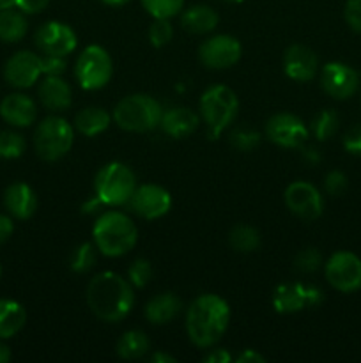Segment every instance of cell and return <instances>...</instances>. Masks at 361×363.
I'll use <instances>...</instances> for the list:
<instances>
[{
	"instance_id": "obj_1",
	"label": "cell",
	"mask_w": 361,
	"mask_h": 363,
	"mask_svg": "<svg viewBox=\"0 0 361 363\" xmlns=\"http://www.w3.org/2000/svg\"><path fill=\"white\" fill-rule=\"evenodd\" d=\"M87 303L98 319L119 323L133 308V286L130 280L113 272L98 273L87 286Z\"/></svg>"
},
{
	"instance_id": "obj_2",
	"label": "cell",
	"mask_w": 361,
	"mask_h": 363,
	"mask_svg": "<svg viewBox=\"0 0 361 363\" xmlns=\"http://www.w3.org/2000/svg\"><path fill=\"white\" fill-rule=\"evenodd\" d=\"M229 323V303L218 294H202L186 312L188 337L198 347L214 346L227 332Z\"/></svg>"
},
{
	"instance_id": "obj_3",
	"label": "cell",
	"mask_w": 361,
	"mask_h": 363,
	"mask_svg": "<svg viewBox=\"0 0 361 363\" xmlns=\"http://www.w3.org/2000/svg\"><path fill=\"white\" fill-rule=\"evenodd\" d=\"M94 245L106 257H120L137 245L138 230L130 216L120 211H108L96 220L92 227Z\"/></svg>"
},
{
	"instance_id": "obj_4",
	"label": "cell",
	"mask_w": 361,
	"mask_h": 363,
	"mask_svg": "<svg viewBox=\"0 0 361 363\" xmlns=\"http://www.w3.org/2000/svg\"><path fill=\"white\" fill-rule=\"evenodd\" d=\"M163 106L147 94H131L120 99L113 108V121L126 131L144 133L159 126Z\"/></svg>"
},
{
	"instance_id": "obj_5",
	"label": "cell",
	"mask_w": 361,
	"mask_h": 363,
	"mask_svg": "<svg viewBox=\"0 0 361 363\" xmlns=\"http://www.w3.org/2000/svg\"><path fill=\"white\" fill-rule=\"evenodd\" d=\"M239 112V99L227 85H212L200 98V116L207 124L209 138L216 140Z\"/></svg>"
},
{
	"instance_id": "obj_6",
	"label": "cell",
	"mask_w": 361,
	"mask_h": 363,
	"mask_svg": "<svg viewBox=\"0 0 361 363\" xmlns=\"http://www.w3.org/2000/svg\"><path fill=\"white\" fill-rule=\"evenodd\" d=\"M96 199L105 206H124L137 190L133 170L120 162L106 163L94 179Z\"/></svg>"
},
{
	"instance_id": "obj_7",
	"label": "cell",
	"mask_w": 361,
	"mask_h": 363,
	"mask_svg": "<svg viewBox=\"0 0 361 363\" xmlns=\"http://www.w3.org/2000/svg\"><path fill=\"white\" fill-rule=\"evenodd\" d=\"M74 130L62 117H46L35 128L34 145L35 152L45 162H57L73 147Z\"/></svg>"
},
{
	"instance_id": "obj_8",
	"label": "cell",
	"mask_w": 361,
	"mask_h": 363,
	"mask_svg": "<svg viewBox=\"0 0 361 363\" xmlns=\"http://www.w3.org/2000/svg\"><path fill=\"white\" fill-rule=\"evenodd\" d=\"M113 73L112 57L103 46L91 45L80 53L74 67V74L85 91H98L105 87Z\"/></svg>"
},
{
	"instance_id": "obj_9",
	"label": "cell",
	"mask_w": 361,
	"mask_h": 363,
	"mask_svg": "<svg viewBox=\"0 0 361 363\" xmlns=\"http://www.w3.org/2000/svg\"><path fill=\"white\" fill-rule=\"evenodd\" d=\"M324 301L319 287L303 282L280 284L273 293V307L278 314H294L304 308H314Z\"/></svg>"
},
{
	"instance_id": "obj_10",
	"label": "cell",
	"mask_w": 361,
	"mask_h": 363,
	"mask_svg": "<svg viewBox=\"0 0 361 363\" xmlns=\"http://www.w3.org/2000/svg\"><path fill=\"white\" fill-rule=\"evenodd\" d=\"M326 280L340 293H354L361 289V259L353 252H336L324 266Z\"/></svg>"
},
{
	"instance_id": "obj_11",
	"label": "cell",
	"mask_w": 361,
	"mask_h": 363,
	"mask_svg": "<svg viewBox=\"0 0 361 363\" xmlns=\"http://www.w3.org/2000/svg\"><path fill=\"white\" fill-rule=\"evenodd\" d=\"M285 204L292 215L304 222H314L324 211V199L314 184L294 181L285 190Z\"/></svg>"
},
{
	"instance_id": "obj_12",
	"label": "cell",
	"mask_w": 361,
	"mask_h": 363,
	"mask_svg": "<svg viewBox=\"0 0 361 363\" xmlns=\"http://www.w3.org/2000/svg\"><path fill=\"white\" fill-rule=\"evenodd\" d=\"M127 206L140 218L158 220L170 211L172 197H170L168 190L158 186V184H142L133 191Z\"/></svg>"
},
{
	"instance_id": "obj_13",
	"label": "cell",
	"mask_w": 361,
	"mask_h": 363,
	"mask_svg": "<svg viewBox=\"0 0 361 363\" xmlns=\"http://www.w3.org/2000/svg\"><path fill=\"white\" fill-rule=\"evenodd\" d=\"M265 137L285 149H299L308 140V128L292 113H276L265 124Z\"/></svg>"
},
{
	"instance_id": "obj_14",
	"label": "cell",
	"mask_w": 361,
	"mask_h": 363,
	"mask_svg": "<svg viewBox=\"0 0 361 363\" xmlns=\"http://www.w3.org/2000/svg\"><path fill=\"white\" fill-rule=\"evenodd\" d=\"M198 57L211 69H227L241 59V43L232 35H212L202 43Z\"/></svg>"
},
{
	"instance_id": "obj_15",
	"label": "cell",
	"mask_w": 361,
	"mask_h": 363,
	"mask_svg": "<svg viewBox=\"0 0 361 363\" xmlns=\"http://www.w3.org/2000/svg\"><path fill=\"white\" fill-rule=\"evenodd\" d=\"M321 85L326 94L335 99H349L360 87V74L343 62H328L322 67Z\"/></svg>"
},
{
	"instance_id": "obj_16",
	"label": "cell",
	"mask_w": 361,
	"mask_h": 363,
	"mask_svg": "<svg viewBox=\"0 0 361 363\" xmlns=\"http://www.w3.org/2000/svg\"><path fill=\"white\" fill-rule=\"evenodd\" d=\"M76 34L60 21H48L35 32V46L46 55L66 57L76 48Z\"/></svg>"
},
{
	"instance_id": "obj_17",
	"label": "cell",
	"mask_w": 361,
	"mask_h": 363,
	"mask_svg": "<svg viewBox=\"0 0 361 363\" xmlns=\"http://www.w3.org/2000/svg\"><path fill=\"white\" fill-rule=\"evenodd\" d=\"M41 74V57L27 50L14 53L4 66V78L16 89L32 87Z\"/></svg>"
},
{
	"instance_id": "obj_18",
	"label": "cell",
	"mask_w": 361,
	"mask_h": 363,
	"mask_svg": "<svg viewBox=\"0 0 361 363\" xmlns=\"http://www.w3.org/2000/svg\"><path fill=\"white\" fill-rule=\"evenodd\" d=\"M283 69L285 74L294 82H310L317 74L319 60L317 55L304 45H292L287 48L283 55Z\"/></svg>"
},
{
	"instance_id": "obj_19",
	"label": "cell",
	"mask_w": 361,
	"mask_h": 363,
	"mask_svg": "<svg viewBox=\"0 0 361 363\" xmlns=\"http://www.w3.org/2000/svg\"><path fill=\"white\" fill-rule=\"evenodd\" d=\"M0 117L11 126L27 128L38 117V108H35V103L32 101V98H28L27 94L14 92V94L6 96L0 101Z\"/></svg>"
},
{
	"instance_id": "obj_20",
	"label": "cell",
	"mask_w": 361,
	"mask_h": 363,
	"mask_svg": "<svg viewBox=\"0 0 361 363\" xmlns=\"http://www.w3.org/2000/svg\"><path fill=\"white\" fill-rule=\"evenodd\" d=\"M4 206L13 218L28 220L38 209V197L28 184L13 183L4 194Z\"/></svg>"
},
{
	"instance_id": "obj_21",
	"label": "cell",
	"mask_w": 361,
	"mask_h": 363,
	"mask_svg": "<svg viewBox=\"0 0 361 363\" xmlns=\"http://www.w3.org/2000/svg\"><path fill=\"white\" fill-rule=\"evenodd\" d=\"M198 123H200V119L191 108H188V106H173V108L163 112L159 126L168 137L186 138L197 130Z\"/></svg>"
},
{
	"instance_id": "obj_22",
	"label": "cell",
	"mask_w": 361,
	"mask_h": 363,
	"mask_svg": "<svg viewBox=\"0 0 361 363\" xmlns=\"http://www.w3.org/2000/svg\"><path fill=\"white\" fill-rule=\"evenodd\" d=\"M38 94L42 105L53 112H62V110L69 108L71 101H73L69 84L60 77H46L39 84Z\"/></svg>"
},
{
	"instance_id": "obj_23",
	"label": "cell",
	"mask_w": 361,
	"mask_h": 363,
	"mask_svg": "<svg viewBox=\"0 0 361 363\" xmlns=\"http://www.w3.org/2000/svg\"><path fill=\"white\" fill-rule=\"evenodd\" d=\"M183 301L172 293H163L152 298L145 307V318L152 325H166L179 315Z\"/></svg>"
},
{
	"instance_id": "obj_24",
	"label": "cell",
	"mask_w": 361,
	"mask_h": 363,
	"mask_svg": "<svg viewBox=\"0 0 361 363\" xmlns=\"http://www.w3.org/2000/svg\"><path fill=\"white\" fill-rule=\"evenodd\" d=\"M218 13L212 7L198 4V6H191L190 9L184 11L183 16H180V25L190 34L200 35L214 30L216 25H218Z\"/></svg>"
},
{
	"instance_id": "obj_25",
	"label": "cell",
	"mask_w": 361,
	"mask_h": 363,
	"mask_svg": "<svg viewBox=\"0 0 361 363\" xmlns=\"http://www.w3.org/2000/svg\"><path fill=\"white\" fill-rule=\"evenodd\" d=\"M27 323V312L18 301L2 298L0 300V339H11L21 332Z\"/></svg>"
},
{
	"instance_id": "obj_26",
	"label": "cell",
	"mask_w": 361,
	"mask_h": 363,
	"mask_svg": "<svg viewBox=\"0 0 361 363\" xmlns=\"http://www.w3.org/2000/svg\"><path fill=\"white\" fill-rule=\"evenodd\" d=\"M27 34L25 13L16 7H0V41L18 43Z\"/></svg>"
},
{
	"instance_id": "obj_27",
	"label": "cell",
	"mask_w": 361,
	"mask_h": 363,
	"mask_svg": "<svg viewBox=\"0 0 361 363\" xmlns=\"http://www.w3.org/2000/svg\"><path fill=\"white\" fill-rule=\"evenodd\" d=\"M110 126V113L99 106H88L81 110L74 117V128L85 137H96L108 130Z\"/></svg>"
},
{
	"instance_id": "obj_28",
	"label": "cell",
	"mask_w": 361,
	"mask_h": 363,
	"mask_svg": "<svg viewBox=\"0 0 361 363\" xmlns=\"http://www.w3.org/2000/svg\"><path fill=\"white\" fill-rule=\"evenodd\" d=\"M151 347V342H149L147 335L140 330H130V332L124 333L122 337L117 342V354L122 360H137V358H142Z\"/></svg>"
},
{
	"instance_id": "obj_29",
	"label": "cell",
	"mask_w": 361,
	"mask_h": 363,
	"mask_svg": "<svg viewBox=\"0 0 361 363\" xmlns=\"http://www.w3.org/2000/svg\"><path fill=\"white\" fill-rule=\"evenodd\" d=\"M229 243L239 254H251L260 248V234L251 225H236L230 230Z\"/></svg>"
},
{
	"instance_id": "obj_30",
	"label": "cell",
	"mask_w": 361,
	"mask_h": 363,
	"mask_svg": "<svg viewBox=\"0 0 361 363\" xmlns=\"http://www.w3.org/2000/svg\"><path fill=\"white\" fill-rule=\"evenodd\" d=\"M338 113L335 110H322V112H319L314 117L310 130L319 142H326L331 137H335V133L338 131Z\"/></svg>"
},
{
	"instance_id": "obj_31",
	"label": "cell",
	"mask_w": 361,
	"mask_h": 363,
	"mask_svg": "<svg viewBox=\"0 0 361 363\" xmlns=\"http://www.w3.org/2000/svg\"><path fill=\"white\" fill-rule=\"evenodd\" d=\"M98 248L92 243H84L73 252L71 255L69 266L74 273H87L88 269L94 268L96 261H98Z\"/></svg>"
},
{
	"instance_id": "obj_32",
	"label": "cell",
	"mask_w": 361,
	"mask_h": 363,
	"mask_svg": "<svg viewBox=\"0 0 361 363\" xmlns=\"http://www.w3.org/2000/svg\"><path fill=\"white\" fill-rule=\"evenodd\" d=\"M140 2L152 18H163V20H170L179 14L184 6V0H140Z\"/></svg>"
},
{
	"instance_id": "obj_33",
	"label": "cell",
	"mask_w": 361,
	"mask_h": 363,
	"mask_svg": "<svg viewBox=\"0 0 361 363\" xmlns=\"http://www.w3.org/2000/svg\"><path fill=\"white\" fill-rule=\"evenodd\" d=\"M230 145L241 152H251L260 145V133L251 128H236L229 137Z\"/></svg>"
},
{
	"instance_id": "obj_34",
	"label": "cell",
	"mask_w": 361,
	"mask_h": 363,
	"mask_svg": "<svg viewBox=\"0 0 361 363\" xmlns=\"http://www.w3.org/2000/svg\"><path fill=\"white\" fill-rule=\"evenodd\" d=\"M25 138L16 131H0V158L14 160L25 152Z\"/></svg>"
},
{
	"instance_id": "obj_35",
	"label": "cell",
	"mask_w": 361,
	"mask_h": 363,
	"mask_svg": "<svg viewBox=\"0 0 361 363\" xmlns=\"http://www.w3.org/2000/svg\"><path fill=\"white\" fill-rule=\"evenodd\" d=\"M322 264V255L317 248L308 247L303 248L301 252H297L296 257H294V268L299 273H314L321 268Z\"/></svg>"
},
{
	"instance_id": "obj_36",
	"label": "cell",
	"mask_w": 361,
	"mask_h": 363,
	"mask_svg": "<svg viewBox=\"0 0 361 363\" xmlns=\"http://www.w3.org/2000/svg\"><path fill=\"white\" fill-rule=\"evenodd\" d=\"M172 23L168 20H163V18H154V23L149 28V41H151V45L154 48H163V46L172 41Z\"/></svg>"
},
{
	"instance_id": "obj_37",
	"label": "cell",
	"mask_w": 361,
	"mask_h": 363,
	"mask_svg": "<svg viewBox=\"0 0 361 363\" xmlns=\"http://www.w3.org/2000/svg\"><path fill=\"white\" fill-rule=\"evenodd\" d=\"M151 279L152 266L147 259H137V261L130 266V269H127V280L131 282V286L138 287V289L147 286V284L151 282Z\"/></svg>"
},
{
	"instance_id": "obj_38",
	"label": "cell",
	"mask_w": 361,
	"mask_h": 363,
	"mask_svg": "<svg viewBox=\"0 0 361 363\" xmlns=\"http://www.w3.org/2000/svg\"><path fill=\"white\" fill-rule=\"evenodd\" d=\"M347 186H349L347 176L343 172H340V170H331V172L326 176L324 190L326 194H329L331 197H340V195L345 194Z\"/></svg>"
},
{
	"instance_id": "obj_39",
	"label": "cell",
	"mask_w": 361,
	"mask_h": 363,
	"mask_svg": "<svg viewBox=\"0 0 361 363\" xmlns=\"http://www.w3.org/2000/svg\"><path fill=\"white\" fill-rule=\"evenodd\" d=\"M343 18L354 32L361 34V0H347L343 7Z\"/></svg>"
},
{
	"instance_id": "obj_40",
	"label": "cell",
	"mask_w": 361,
	"mask_h": 363,
	"mask_svg": "<svg viewBox=\"0 0 361 363\" xmlns=\"http://www.w3.org/2000/svg\"><path fill=\"white\" fill-rule=\"evenodd\" d=\"M41 69L42 74H46V77H60L66 71V60H64V57L42 53Z\"/></svg>"
},
{
	"instance_id": "obj_41",
	"label": "cell",
	"mask_w": 361,
	"mask_h": 363,
	"mask_svg": "<svg viewBox=\"0 0 361 363\" xmlns=\"http://www.w3.org/2000/svg\"><path fill=\"white\" fill-rule=\"evenodd\" d=\"M50 4V0H4L2 7H16L21 13L25 14H38L42 9H46V6Z\"/></svg>"
},
{
	"instance_id": "obj_42",
	"label": "cell",
	"mask_w": 361,
	"mask_h": 363,
	"mask_svg": "<svg viewBox=\"0 0 361 363\" xmlns=\"http://www.w3.org/2000/svg\"><path fill=\"white\" fill-rule=\"evenodd\" d=\"M343 147L349 155L361 156V124L350 128L343 137Z\"/></svg>"
},
{
	"instance_id": "obj_43",
	"label": "cell",
	"mask_w": 361,
	"mask_h": 363,
	"mask_svg": "<svg viewBox=\"0 0 361 363\" xmlns=\"http://www.w3.org/2000/svg\"><path fill=\"white\" fill-rule=\"evenodd\" d=\"M14 233V223L11 220V216L0 215V245L6 243Z\"/></svg>"
},
{
	"instance_id": "obj_44",
	"label": "cell",
	"mask_w": 361,
	"mask_h": 363,
	"mask_svg": "<svg viewBox=\"0 0 361 363\" xmlns=\"http://www.w3.org/2000/svg\"><path fill=\"white\" fill-rule=\"evenodd\" d=\"M205 363H230L232 362V357L227 350H212L205 354L204 358Z\"/></svg>"
},
{
	"instance_id": "obj_45",
	"label": "cell",
	"mask_w": 361,
	"mask_h": 363,
	"mask_svg": "<svg viewBox=\"0 0 361 363\" xmlns=\"http://www.w3.org/2000/svg\"><path fill=\"white\" fill-rule=\"evenodd\" d=\"M265 357L257 353L255 350H244L243 353L237 357V363H264Z\"/></svg>"
},
{
	"instance_id": "obj_46",
	"label": "cell",
	"mask_w": 361,
	"mask_h": 363,
	"mask_svg": "<svg viewBox=\"0 0 361 363\" xmlns=\"http://www.w3.org/2000/svg\"><path fill=\"white\" fill-rule=\"evenodd\" d=\"M151 362L152 363H176L177 360L176 357H172V354L163 353V351H156V353H152Z\"/></svg>"
},
{
	"instance_id": "obj_47",
	"label": "cell",
	"mask_w": 361,
	"mask_h": 363,
	"mask_svg": "<svg viewBox=\"0 0 361 363\" xmlns=\"http://www.w3.org/2000/svg\"><path fill=\"white\" fill-rule=\"evenodd\" d=\"M299 149L303 151L304 160H308L310 163H317L321 160V155H319V151L315 147H304V145H301Z\"/></svg>"
},
{
	"instance_id": "obj_48",
	"label": "cell",
	"mask_w": 361,
	"mask_h": 363,
	"mask_svg": "<svg viewBox=\"0 0 361 363\" xmlns=\"http://www.w3.org/2000/svg\"><path fill=\"white\" fill-rule=\"evenodd\" d=\"M9 360H11L9 347L4 346V344H0V363H7Z\"/></svg>"
},
{
	"instance_id": "obj_49",
	"label": "cell",
	"mask_w": 361,
	"mask_h": 363,
	"mask_svg": "<svg viewBox=\"0 0 361 363\" xmlns=\"http://www.w3.org/2000/svg\"><path fill=\"white\" fill-rule=\"evenodd\" d=\"M105 6H112V7H119V6H124V4H127L130 0H101Z\"/></svg>"
},
{
	"instance_id": "obj_50",
	"label": "cell",
	"mask_w": 361,
	"mask_h": 363,
	"mask_svg": "<svg viewBox=\"0 0 361 363\" xmlns=\"http://www.w3.org/2000/svg\"><path fill=\"white\" fill-rule=\"evenodd\" d=\"M223 2H229V4H241L243 0H223Z\"/></svg>"
},
{
	"instance_id": "obj_51",
	"label": "cell",
	"mask_w": 361,
	"mask_h": 363,
	"mask_svg": "<svg viewBox=\"0 0 361 363\" xmlns=\"http://www.w3.org/2000/svg\"><path fill=\"white\" fill-rule=\"evenodd\" d=\"M0 279H2V264H0Z\"/></svg>"
},
{
	"instance_id": "obj_52",
	"label": "cell",
	"mask_w": 361,
	"mask_h": 363,
	"mask_svg": "<svg viewBox=\"0 0 361 363\" xmlns=\"http://www.w3.org/2000/svg\"><path fill=\"white\" fill-rule=\"evenodd\" d=\"M2 4H4V0H0V7H2Z\"/></svg>"
}]
</instances>
